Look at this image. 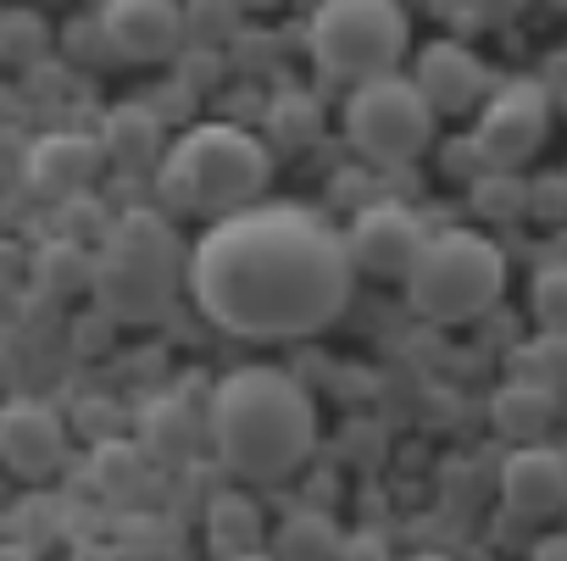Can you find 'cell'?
Returning <instances> with one entry per match:
<instances>
[{
    "label": "cell",
    "mask_w": 567,
    "mask_h": 561,
    "mask_svg": "<svg viewBox=\"0 0 567 561\" xmlns=\"http://www.w3.org/2000/svg\"><path fill=\"white\" fill-rule=\"evenodd\" d=\"M357 284L346 233L307 206H250L189 245V301L234 340L323 334Z\"/></svg>",
    "instance_id": "6da1fadb"
},
{
    "label": "cell",
    "mask_w": 567,
    "mask_h": 561,
    "mask_svg": "<svg viewBox=\"0 0 567 561\" xmlns=\"http://www.w3.org/2000/svg\"><path fill=\"white\" fill-rule=\"evenodd\" d=\"M217 461L245 484L290 478L318 445V406L284 367H234L212 389Z\"/></svg>",
    "instance_id": "7a4b0ae2"
},
{
    "label": "cell",
    "mask_w": 567,
    "mask_h": 561,
    "mask_svg": "<svg viewBox=\"0 0 567 561\" xmlns=\"http://www.w3.org/2000/svg\"><path fill=\"white\" fill-rule=\"evenodd\" d=\"M189 290V250L156 211H123L106 228L101 267H95V301L106 323H156L173 295Z\"/></svg>",
    "instance_id": "3957f363"
},
{
    "label": "cell",
    "mask_w": 567,
    "mask_h": 561,
    "mask_svg": "<svg viewBox=\"0 0 567 561\" xmlns=\"http://www.w3.org/2000/svg\"><path fill=\"white\" fill-rule=\"evenodd\" d=\"M156 178H162L167 206L200 211V217H234V211H250V200L267 189L272 156L239 123H195L173 139Z\"/></svg>",
    "instance_id": "277c9868"
},
{
    "label": "cell",
    "mask_w": 567,
    "mask_h": 561,
    "mask_svg": "<svg viewBox=\"0 0 567 561\" xmlns=\"http://www.w3.org/2000/svg\"><path fill=\"white\" fill-rule=\"evenodd\" d=\"M406 12L401 0H318L307 23V51L323 79L373 84L406 62Z\"/></svg>",
    "instance_id": "5b68a950"
},
{
    "label": "cell",
    "mask_w": 567,
    "mask_h": 561,
    "mask_svg": "<svg viewBox=\"0 0 567 561\" xmlns=\"http://www.w3.org/2000/svg\"><path fill=\"white\" fill-rule=\"evenodd\" d=\"M506 290V256L495 239L467 233V228H445L429 239L417 272H412V312L429 323H473L484 318Z\"/></svg>",
    "instance_id": "8992f818"
},
{
    "label": "cell",
    "mask_w": 567,
    "mask_h": 561,
    "mask_svg": "<svg viewBox=\"0 0 567 561\" xmlns=\"http://www.w3.org/2000/svg\"><path fill=\"white\" fill-rule=\"evenodd\" d=\"M346 139L373 167H406L434 139V106L423 101L412 73L357 84L351 101H346Z\"/></svg>",
    "instance_id": "52a82bcc"
},
{
    "label": "cell",
    "mask_w": 567,
    "mask_h": 561,
    "mask_svg": "<svg viewBox=\"0 0 567 561\" xmlns=\"http://www.w3.org/2000/svg\"><path fill=\"white\" fill-rule=\"evenodd\" d=\"M550 134V101L539 84L517 79L506 90H495L478 112V128H473V145L484 156V173H517Z\"/></svg>",
    "instance_id": "ba28073f"
},
{
    "label": "cell",
    "mask_w": 567,
    "mask_h": 561,
    "mask_svg": "<svg viewBox=\"0 0 567 561\" xmlns=\"http://www.w3.org/2000/svg\"><path fill=\"white\" fill-rule=\"evenodd\" d=\"M346 245H351L357 272L379 278V284H412V272L429 250V233L401 200H373L357 211Z\"/></svg>",
    "instance_id": "9c48e42d"
},
{
    "label": "cell",
    "mask_w": 567,
    "mask_h": 561,
    "mask_svg": "<svg viewBox=\"0 0 567 561\" xmlns=\"http://www.w3.org/2000/svg\"><path fill=\"white\" fill-rule=\"evenodd\" d=\"M101 34H106L112 56H123V62H167V56H184L189 18L178 0H106Z\"/></svg>",
    "instance_id": "30bf717a"
},
{
    "label": "cell",
    "mask_w": 567,
    "mask_h": 561,
    "mask_svg": "<svg viewBox=\"0 0 567 561\" xmlns=\"http://www.w3.org/2000/svg\"><path fill=\"white\" fill-rule=\"evenodd\" d=\"M412 84L423 90V101L434 106V117H462V112H473V106L484 101L489 67H484L467 45L434 40V45H423V51L412 56Z\"/></svg>",
    "instance_id": "8fae6325"
},
{
    "label": "cell",
    "mask_w": 567,
    "mask_h": 561,
    "mask_svg": "<svg viewBox=\"0 0 567 561\" xmlns=\"http://www.w3.org/2000/svg\"><path fill=\"white\" fill-rule=\"evenodd\" d=\"M501 500H506L512 517H528V522H545V517L567 511V450H550V445L506 450Z\"/></svg>",
    "instance_id": "7c38bea8"
},
{
    "label": "cell",
    "mask_w": 567,
    "mask_h": 561,
    "mask_svg": "<svg viewBox=\"0 0 567 561\" xmlns=\"http://www.w3.org/2000/svg\"><path fill=\"white\" fill-rule=\"evenodd\" d=\"M0 456L18 478H51L68 456V428L40 401H12L0 412Z\"/></svg>",
    "instance_id": "4fadbf2b"
},
{
    "label": "cell",
    "mask_w": 567,
    "mask_h": 561,
    "mask_svg": "<svg viewBox=\"0 0 567 561\" xmlns=\"http://www.w3.org/2000/svg\"><path fill=\"white\" fill-rule=\"evenodd\" d=\"M101 162H106L101 134H45L29 150V184L45 200H79L101 178Z\"/></svg>",
    "instance_id": "5bb4252c"
},
{
    "label": "cell",
    "mask_w": 567,
    "mask_h": 561,
    "mask_svg": "<svg viewBox=\"0 0 567 561\" xmlns=\"http://www.w3.org/2000/svg\"><path fill=\"white\" fill-rule=\"evenodd\" d=\"M167 123H162V112H151V106H140V101H123V106H112L106 117H101V145H106V162L112 167H128V173H140V167H156V162H167V134H162Z\"/></svg>",
    "instance_id": "9a60e30c"
},
{
    "label": "cell",
    "mask_w": 567,
    "mask_h": 561,
    "mask_svg": "<svg viewBox=\"0 0 567 561\" xmlns=\"http://www.w3.org/2000/svg\"><path fill=\"white\" fill-rule=\"evenodd\" d=\"M556 417H561V395H550L539 384H523V378H506L495 389V401H489V423H495V434L512 450L545 445V434L556 428Z\"/></svg>",
    "instance_id": "2e32d148"
},
{
    "label": "cell",
    "mask_w": 567,
    "mask_h": 561,
    "mask_svg": "<svg viewBox=\"0 0 567 561\" xmlns=\"http://www.w3.org/2000/svg\"><path fill=\"white\" fill-rule=\"evenodd\" d=\"M206 539H212L217 561L261 550V539H267L261 506H256L245 489H223V495H212V506H206Z\"/></svg>",
    "instance_id": "e0dca14e"
},
{
    "label": "cell",
    "mask_w": 567,
    "mask_h": 561,
    "mask_svg": "<svg viewBox=\"0 0 567 561\" xmlns=\"http://www.w3.org/2000/svg\"><path fill=\"white\" fill-rule=\"evenodd\" d=\"M278 561H340V550H346V533H340V522L329 517V511H318V506H301V511H290L278 528H272V544H267Z\"/></svg>",
    "instance_id": "ac0fdd59"
},
{
    "label": "cell",
    "mask_w": 567,
    "mask_h": 561,
    "mask_svg": "<svg viewBox=\"0 0 567 561\" xmlns=\"http://www.w3.org/2000/svg\"><path fill=\"white\" fill-rule=\"evenodd\" d=\"M261 123H267V134H272L278 150H290V156L296 150H312L323 139V101L307 95V90H278L267 101Z\"/></svg>",
    "instance_id": "d6986e66"
},
{
    "label": "cell",
    "mask_w": 567,
    "mask_h": 561,
    "mask_svg": "<svg viewBox=\"0 0 567 561\" xmlns=\"http://www.w3.org/2000/svg\"><path fill=\"white\" fill-rule=\"evenodd\" d=\"M506 378L539 384V389H550V395L567 401V329H539L534 340H523L506 356Z\"/></svg>",
    "instance_id": "ffe728a7"
},
{
    "label": "cell",
    "mask_w": 567,
    "mask_h": 561,
    "mask_svg": "<svg viewBox=\"0 0 567 561\" xmlns=\"http://www.w3.org/2000/svg\"><path fill=\"white\" fill-rule=\"evenodd\" d=\"M140 434H145V456H156V461H184V456L195 450V439H200V423L189 417L184 401H156V406H145Z\"/></svg>",
    "instance_id": "44dd1931"
},
{
    "label": "cell",
    "mask_w": 567,
    "mask_h": 561,
    "mask_svg": "<svg viewBox=\"0 0 567 561\" xmlns=\"http://www.w3.org/2000/svg\"><path fill=\"white\" fill-rule=\"evenodd\" d=\"M467 200L484 222H517L534 211V184L523 173H478L467 184Z\"/></svg>",
    "instance_id": "7402d4cb"
},
{
    "label": "cell",
    "mask_w": 567,
    "mask_h": 561,
    "mask_svg": "<svg viewBox=\"0 0 567 561\" xmlns=\"http://www.w3.org/2000/svg\"><path fill=\"white\" fill-rule=\"evenodd\" d=\"M95 267H101V256H90L79 239H56L40 250V278L51 295H79V290L95 295Z\"/></svg>",
    "instance_id": "603a6c76"
},
{
    "label": "cell",
    "mask_w": 567,
    "mask_h": 561,
    "mask_svg": "<svg viewBox=\"0 0 567 561\" xmlns=\"http://www.w3.org/2000/svg\"><path fill=\"white\" fill-rule=\"evenodd\" d=\"M140 478H145V445H128V439H101L95 445V484L106 495H128Z\"/></svg>",
    "instance_id": "cb8c5ba5"
},
{
    "label": "cell",
    "mask_w": 567,
    "mask_h": 561,
    "mask_svg": "<svg viewBox=\"0 0 567 561\" xmlns=\"http://www.w3.org/2000/svg\"><path fill=\"white\" fill-rule=\"evenodd\" d=\"M434 7L451 18V29L478 34V29H506V23H517L528 0H434Z\"/></svg>",
    "instance_id": "d4e9b609"
},
{
    "label": "cell",
    "mask_w": 567,
    "mask_h": 561,
    "mask_svg": "<svg viewBox=\"0 0 567 561\" xmlns=\"http://www.w3.org/2000/svg\"><path fill=\"white\" fill-rule=\"evenodd\" d=\"M528 307L539 329H567V261H545L528 284Z\"/></svg>",
    "instance_id": "484cf974"
},
{
    "label": "cell",
    "mask_w": 567,
    "mask_h": 561,
    "mask_svg": "<svg viewBox=\"0 0 567 561\" xmlns=\"http://www.w3.org/2000/svg\"><path fill=\"white\" fill-rule=\"evenodd\" d=\"M184 18H189V45L217 51L234 34V23H239V0H189Z\"/></svg>",
    "instance_id": "4316f807"
},
{
    "label": "cell",
    "mask_w": 567,
    "mask_h": 561,
    "mask_svg": "<svg viewBox=\"0 0 567 561\" xmlns=\"http://www.w3.org/2000/svg\"><path fill=\"white\" fill-rule=\"evenodd\" d=\"M0 29H7V62H34V56L45 51V23H40L34 12H18V7H7Z\"/></svg>",
    "instance_id": "83f0119b"
},
{
    "label": "cell",
    "mask_w": 567,
    "mask_h": 561,
    "mask_svg": "<svg viewBox=\"0 0 567 561\" xmlns=\"http://www.w3.org/2000/svg\"><path fill=\"white\" fill-rule=\"evenodd\" d=\"M217 79H223V56L217 51H184L178 56V84L184 90H217Z\"/></svg>",
    "instance_id": "f1b7e54d"
},
{
    "label": "cell",
    "mask_w": 567,
    "mask_h": 561,
    "mask_svg": "<svg viewBox=\"0 0 567 561\" xmlns=\"http://www.w3.org/2000/svg\"><path fill=\"white\" fill-rule=\"evenodd\" d=\"M528 217L561 222V217H567V178H539V184H534V211H528Z\"/></svg>",
    "instance_id": "f546056e"
},
{
    "label": "cell",
    "mask_w": 567,
    "mask_h": 561,
    "mask_svg": "<svg viewBox=\"0 0 567 561\" xmlns=\"http://www.w3.org/2000/svg\"><path fill=\"white\" fill-rule=\"evenodd\" d=\"M340 561H390V550H384V539H379V533H346Z\"/></svg>",
    "instance_id": "4dcf8cb0"
},
{
    "label": "cell",
    "mask_w": 567,
    "mask_h": 561,
    "mask_svg": "<svg viewBox=\"0 0 567 561\" xmlns=\"http://www.w3.org/2000/svg\"><path fill=\"white\" fill-rule=\"evenodd\" d=\"M528 561H567V533H545V539L528 550Z\"/></svg>",
    "instance_id": "1f68e13d"
},
{
    "label": "cell",
    "mask_w": 567,
    "mask_h": 561,
    "mask_svg": "<svg viewBox=\"0 0 567 561\" xmlns=\"http://www.w3.org/2000/svg\"><path fill=\"white\" fill-rule=\"evenodd\" d=\"M406 561H451L445 550H417V555H406Z\"/></svg>",
    "instance_id": "d6a6232c"
},
{
    "label": "cell",
    "mask_w": 567,
    "mask_h": 561,
    "mask_svg": "<svg viewBox=\"0 0 567 561\" xmlns=\"http://www.w3.org/2000/svg\"><path fill=\"white\" fill-rule=\"evenodd\" d=\"M228 561H278L272 550H250V555H228Z\"/></svg>",
    "instance_id": "836d02e7"
},
{
    "label": "cell",
    "mask_w": 567,
    "mask_h": 561,
    "mask_svg": "<svg viewBox=\"0 0 567 561\" xmlns=\"http://www.w3.org/2000/svg\"><path fill=\"white\" fill-rule=\"evenodd\" d=\"M239 7H272V0H239Z\"/></svg>",
    "instance_id": "e575fe53"
},
{
    "label": "cell",
    "mask_w": 567,
    "mask_h": 561,
    "mask_svg": "<svg viewBox=\"0 0 567 561\" xmlns=\"http://www.w3.org/2000/svg\"><path fill=\"white\" fill-rule=\"evenodd\" d=\"M550 7H556V12H567V0H550Z\"/></svg>",
    "instance_id": "d590c367"
},
{
    "label": "cell",
    "mask_w": 567,
    "mask_h": 561,
    "mask_svg": "<svg viewBox=\"0 0 567 561\" xmlns=\"http://www.w3.org/2000/svg\"><path fill=\"white\" fill-rule=\"evenodd\" d=\"M561 117H567V95H561Z\"/></svg>",
    "instance_id": "8d00e7d4"
}]
</instances>
